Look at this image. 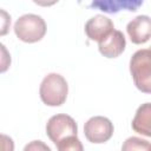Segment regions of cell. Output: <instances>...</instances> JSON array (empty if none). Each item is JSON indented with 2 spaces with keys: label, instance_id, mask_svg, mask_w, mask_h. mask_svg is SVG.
Instances as JSON below:
<instances>
[{
  "label": "cell",
  "instance_id": "5",
  "mask_svg": "<svg viewBox=\"0 0 151 151\" xmlns=\"http://www.w3.org/2000/svg\"><path fill=\"white\" fill-rule=\"evenodd\" d=\"M114 127L112 122L103 116L91 117L84 125V134L90 143L103 144L113 134Z\"/></svg>",
  "mask_w": 151,
  "mask_h": 151
},
{
  "label": "cell",
  "instance_id": "3",
  "mask_svg": "<svg viewBox=\"0 0 151 151\" xmlns=\"http://www.w3.org/2000/svg\"><path fill=\"white\" fill-rule=\"evenodd\" d=\"M47 27L45 20L37 14H24L14 24L17 38L24 42L33 44L40 41L46 34Z\"/></svg>",
  "mask_w": 151,
  "mask_h": 151
},
{
  "label": "cell",
  "instance_id": "11",
  "mask_svg": "<svg viewBox=\"0 0 151 151\" xmlns=\"http://www.w3.org/2000/svg\"><path fill=\"white\" fill-rule=\"evenodd\" d=\"M122 150H151V143L138 137H130L123 144Z\"/></svg>",
  "mask_w": 151,
  "mask_h": 151
},
{
  "label": "cell",
  "instance_id": "4",
  "mask_svg": "<svg viewBox=\"0 0 151 151\" xmlns=\"http://www.w3.org/2000/svg\"><path fill=\"white\" fill-rule=\"evenodd\" d=\"M46 134L57 146L66 139L78 134V126L76 120L64 113L52 116L46 124Z\"/></svg>",
  "mask_w": 151,
  "mask_h": 151
},
{
  "label": "cell",
  "instance_id": "8",
  "mask_svg": "<svg viewBox=\"0 0 151 151\" xmlns=\"http://www.w3.org/2000/svg\"><path fill=\"white\" fill-rule=\"evenodd\" d=\"M144 0H92L90 8H94L109 14H116L120 11L136 12Z\"/></svg>",
  "mask_w": 151,
  "mask_h": 151
},
{
  "label": "cell",
  "instance_id": "9",
  "mask_svg": "<svg viewBox=\"0 0 151 151\" xmlns=\"http://www.w3.org/2000/svg\"><path fill=\"white\" fill-rule=\"evenodd\" d=\"M125 46H126L125 37L118 29H113L103 41L98 42L99 52L106 58L119 57L124 52Z\"/></svg>",
  "mask_w": 151,
  "mask_h": 151
},
{
  "label": "cell",
  "instance_id": "7",
  "mask_svg": "<svg viewBox=\"0 0 151 151\" xmlns=\"http://www.w3.org/2000/svg\"><path fill=\"white\" fill-rule=\"evenodd\" d=\"M126 32L133 44H145L151 38V18L147 15L136 17L127 24Z\"/></svg>",
  "mask_w": 151,
  "mask_h": 151
},
{
  "label": "cell",
  "instance_id": "12",
  "mask_svg": "<svg viewBox=\"0 0 151 151\" xmlns=\"http://www.w3.org/2000/svg\"><path fill=\"white\" fill-rule=\"evenodd\" d=\"M57 149L59 151H81L84 147L80 140L78 139V136H74L57 145Z\"/></svg>",
  "mask_w": 151,
  "mask_h": 151
},
{
  "label": "cell",
  "instance_id": "10",
  "mask_svg": "<svg viewBox=\"0 0 151 151\" xmlns=\"http://www.w3.org/2000/svg\"><path fill=\"white\" fill-rule=\"evenodd\" d=\"M131 125L134 132L151 137V103H144L137 109Z\"/></svg>",
  "mask_w": 151,
  "mask_h": 151
},
{
  "label": "cell",
  "instance_id": "6",
  "mask_svg": "<svg viewBox=\"0 0 151 151\" xmlns=\"http://www.w3.org/2000/svg\"><path fill=\"white\" fill-rule=\"evenodd\" d=\"M113 29L114 26L112 20L101 14H97L92 17L85 24V33L87 38L97 42L103 41Z\"/></svg>",
  "mask_w": 151,
  "mask_h": 151
},
{
  "label": "cell",
  "instance_id": "14",
  "mask_svg": "<svg viewBox=\"0 0 151 151\" xmlns=\"http://www.w3.org/2000/svg\"><path fill=\"white\" fill-rule=\"evenodd\" d=\"M34 4H37L38 6H41V7H50V6H53L55 5L59 0H32Z\"/></svg>",
  "mask_w": 151,
  "mask_h": 151
},
{
  "label": "cell",
  "instance_id": "1",
  "mask_svg": "<svg viewBox=\"0 0 151 151\" xmlns=\"http://www.w3.org/2000/svg\"><path fill=\"white\" fill-rule=\"evenodd\" d=\"M130 73L136 87L151 94V48L138 50L130 59Z\"/></svg>",
  "mask_w": 151,
  "mask_h": 151
},
{
  "label": "cell",
  "instance_id": "13",
  "mask_svg": "<svg viewBox=\"0 0 151 151\" xmlns=\"http://www.w3.org/2000/svg\"><path fill=\"white\" fill-rule=\"evenodd\" d=\"M32 149H44V150H47V151H50V147L47 146V145H45V144H42L40 140H34V142H32L29 145H26L25 146V150H32Z\"/></svg>",
  "mask_w": 151,
  "mask_h": 151
},
{
  "label": "cell",
  "instance_id": "2",
  "mask_svg": "<svg viewBox=\"0 0 151 151\" xmlns=\"http://www.w3.org/2000/svg\"><path fill=\"white\" fill-rule=\"evenodd\" d=\"M68 85L66 79L58 73L47 74L39 87L41 101L47 106H60L66 101Z\"/></svg>",
  "mask_w": 151,
  "mask_h": 151
}]
</instances>
